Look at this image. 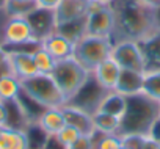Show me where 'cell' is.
Masks as SVG:
<instances>
[{
    "label": "cell",
    "instance_id": "6da1fadb",
    "mask_svg": "<svg viewBox=\"0 0 160 149\" xmlns=\"http://www.w3.org/2000/svg\"><path fill=\"white\" fill-rule=\"evenodd\" d=\"M112 7L116 16L113 41L132 39L140 42L160 30L157 16L160 10H154L140 0H115Z\"/></svg>",
    "mask_w": 160,
    "mask_h": 149
},
{
    "label": "cell",
    "instance_id": "7a4b0ae2",
    "mask_svg": "<svg viewBox=\"0 0 160 149\" xmlns=\"http://www.w3.org/2000/svg\"><path fill=\"white\" fill-rule=\"evenodd\" d=\"M158 118V102L149 99L143 93L127 97V108L121 119V133L137 132L148 133L152 122Z\"/></svg>",
    "mask_w": 160,
    "mask_h": 149
},
{
    "label": "cell",
    "instance_id": "3957f363",
    "mask_svg": "<svg viewBox=\"0 0 160 149\" xmlns=\"http://www.w3.org/2000/svg\"><path fill=\"white\" fill-rule=\"evenodd\" d=\"M50 76L53 77V80H55L57 87L60 88L61 94L64 96L66 102H69L77 94V91L87 83L91 72L88 69H85L74 57H71V58L57 61Z\"/></svg>",
    "mask_w": 160,
    "mask_h": 149
},
{
    "label": "cell",
    "instance_id": "277c9868",
    "mask_svg": "<svg viewBox=\"0 0 160 149\" xmlns=\"http://www.w3.org/2000/svg\"><path fill=\"white\" fill-rule=\"evenodd\" d=\"M113 38L107 36H93L85 35L75 42L74 47V58L90 72L104 60L112 57L113 50Z\"/></svg>",
    "mask_w": 160,
    "mask_h": 149
},
{
    "label": "cell",
    "instance_id": "5b68a950",
    "mask_svg": "<svg viewBox=\"0 0 160 149\" xmlns=\"http://www.w3.org/2000/svg\"><path fill=\"white\" fill-rule=\"evenodd\" d=\"M21 85L22 91L44 108L63 107L66 104L64 96L61 94L50 74H36L30 79L21 80Z\"/></svg>",
    "mask_w": 160,
    "mask_h": 149
},
{
    "label": "cell",
    "instance_id": "8992f818",
    "mask_svg": "<svg viewBox=\"0 0 160 149\" xmlns=\"http://www.w3.org/2000/svg\"><path fill=\"white\" fill-rule=\"evenodd\" d=\"M112 57L116 60L121 69H132L140 72L146 71V58L138 41H132V39L115 41Z\"/></svg>",
    "mask_w": 160,
    "mask_h": 149
},
{
    "label": "cell",
    "instance_id": "52a82bcc",
    "mask_svg": "<svg viewBox=\"0 0 160 149\" xmlns=\"http://www.w3.org/2000/svg\"><path fill=\"white\" fill-rule=\"evenodd\" d=\"M5 47H13V46H21L27 42H41L35 33L33 28L28 22L27 17H8L2 27V38H0Z\"/></svg>",
    "mask_w": 160,
    "mask_h": 149
},
{
    "label": "cell",
    "instance_id": "ba28073f",
    "mask_svg": "<svg viewBox=\"0 0 160 149\" xmlns=\"http://www.w3.org/2000/svg\"><path fill=\"white\" fill-rule=\"evenodd\" d=\"M116 28V16L112 5H101L87 11V35L113 38Z\"/></svg>",
    "mask_w": 160,
    "mask_h": 149
},
{
    "label": "cell",
    "instance_id": "9c48e42d",
    "mask_svg": "<svg viewBox=\"0 0 160 149\" xmlns=\"http://www.w3.org/2000/svg\"><path fill=\"white\" fill-rule=\"evenodd\" d=\"M105 93H107V90H104L94 80V77L90 76V79L87 80V83L80 88L77 91V94L69 102H66V104H72V105H75V107H78V108H82V110H85V112H88V113L93 115L98 110L99 102L105 96Z\"/></svg>",
    "mask_w": 160,
    "mask_h": 149
},
{
    "label": "cell",
    "instance_id": "30bf717a",
    "mask_svg": "<svg viewBox=\"0 0 160 149\" xmlns=\"http://www.w3.org/2000/svg\"><path fill=\"white\" fill-rule=\"evenodd\" d=\"M41 47L44 50H47L57 61H60V60L74 57L75 42H72L71 39H68L66 36H63L61 33H58L55 30L41 39Z\"/></svg>",
    "mask_w": 160,
    "mask_h": 149
},
{
    "label": "cell",
    "instance_id": "8fae6325",
    "mask_svg": "<svg viewBox=\"0 0 160 149\" xmlns=\"http://www.w3.org/2000/svg\"><path fill=\"white\" fill-rule=\"evenodd\" d=\"M66 124L75 127L82 135H94L96 129H94V122H93V115L78 108L72 104H64L61 107Z\"/></svg>",
    "mask_w": 160,
    "mask_h": 149
},
{
    "label": "cell",
    "instance_id": "7c38bea8",
    "mask_svg": "<svg viewBox=\"0 0 160 149\" xmlns=\"http://www.w3.org/2000/svg\"><path fill=\"white\" fill-rule=\"evenodd\" d=\"M119 74H121V66L116 63V60L113 57H108L107 60L99 63L91 71V76L94 77V80L107 91L115 90L118 79H119Z\"/></svg>",
    "mask_w": 160,
    "mask_h": 149
},
{
    "label": "cell",
    "instance_id": "4fadbf2b",
    "mask_svg": "<svg viewBox=\"0 0 160 149\" xmlns=\"http://www.w3.org/2000/svg\"><path fill=\"white\" fill-rule=\"evenodd\" d=\"M8 64L11 74L16 76L19 80H25L39 74L33 53L30 52H8Z\"/></svg>",
    "mask_w": 160,
    "mask_h": 149
},
{
    "label": "cell",
    "instance_id": "5bb4252c",
    "mask_svg": "<svg viewBox=\"0 0 160 149\" xmlns=\"http://www.w3.org/2000/svg\"><path fill=\"white\" fill-rule=\"evenodd\" d=\"M143 80H144V72L132 71V69H121L115 91H118L119 94L126 97L137 96L143 91Z\"/></svg>",
    "mask_w": 160,
    "mask_h": 149
},
{
    "label": "cell",
    "instance_id": "9a60e30c",
    "mask_svg": "<svg viewBox=\"0 0 160 149\" xmlns=\"http://www.w3.org/2000/svg\"><path fill=\"white\" fill-rule=\"evenodd\" d=\"M32 28H33V33L35 36L41 41L44 36H47L49 33L55 32V27H57V22H55V16H53V11H47V10H39L36 8L35 11H32L28 16H27Z\"/></svg>",
    "mask_w": 160,
    "mask_h": 149
},
{
    "label": "cell",
    "instance_id": "2e32d148",
    "mask_svg": "<svg viewBox=\"0 0 160 149\" xmlns=\"http://www.w3.org/2000/svg\"><path fill=\"white\" fill-rule=\"evenodd\" d=\"M87 5L88 0H61L58 8L53 11L57 25L87 16Z\"/></svg>",
    "mask_w": 160,
    "mask_h": 149
},
{
    "label": "cell",
    "instance_id": "e0dca14e",
    "mask_svg": "<svg viewBox=\"0 0 160 149\" xmlns=\"http://www.w3.org/2000/svg\"><path fill=\"white\" fill-rule=\"evenodd\" d=\"M36 124L39 126V129L47 135V137H55L64 126H66V119L63 115L61 107H52V108H46L41 116L38 118Z\"/></svg>",
    "mask_w": 160,
    "mask_h": 149
},
{
    "label": "cell",
    "instance_id": "ac0fdd59",
    "mask_svg": "<svg viewBox=\"0 0 160 149\" xmlns=\"http://www.w3.org/2000/svg\"><path fill=\"white\" fill-rule=\"evenodd\" d=\"M0 149H30V140L25 129L0 127Z\"/></svg>",
    "mask_w": 160,
    "mask_h": 149
},
{
    "label": "cell",
    "instance_id": "d6986e66",
    "mask_svg": "<svg viewBox=\"0 0 160 149\" xmlns=\"http://www.w3.org/2000/svg\"><path fill=\"white\" fill-rule=\"evenodd\" d=\"M126 108H127V97L113 90V91L105 93V96L101 99L99 107H98L96 112L108 113V115H113V116L122 119V116L126 113Z\"/></svg>",
    "mask_w": 160,
    "mask_h": 149
},
{
    "label": "cell",
    "instance_id": "ffe728a7",
    "mask_svg": "<svg viewBox=\"0 0 160 149\" xmlns=\"http://www.w3.org/2000/svg\"><path fill=\"white\" fill-rule=\"evenodd\" d=\"M140 46L146 58V71L160 69V30L140 41Z\"/></svg>",
    "mask_w": 160,
    "mask_h": 149
},
{
    "label": "cell",
    "instance_id": "44dd1931",
    "mask_svg": "<svg viewBox=\"0 0 160 149\" xmlns=\"http://www.w3.org/2000/svg\"><path fill=\"white\" fill-rule=\"evenodd\" d=\"M93 122H94L96 132L101 135H119L121 133V119L113 115L94 112Z\"/></svg>",
    "mask_w": 160,
    "mask_h": 149
},
{
    "label": "cell",
    "instance_id": "7402d4cb",
    "mask_svg": "<svg viewBox=\"0 0 160 149\" xmlns=\"http://www.w3.org/2000/svg\"><path fill=\"white\" fill-rule=\"evenodd\" d=\"M55 30L58 33H61L63 36H66L68 39H71L72 42H77L80 38H83L87 35V16L58 24L55 27Z\"/></svg>",
    "mask_w": 160,
    "mask_h": 149
},
{
    "label": "cell",
    "instance_id": "603a6c76",
    "mask_svg": "<svg viewBox=\"0 0 160 149\" xmlns=\"http://www.w3.org/2000/svg\"><path fill=\"white\" fill-rule=\"evenodd\" d=\"M21 93H22V85L16 76L7 74L0 79V101L2 102L16 101Z\"/></svg>",
    "mask_w": 160,
    "mask_h": 149
},
{
    "label": "cell",
    "instance_id": "cb8c5ba5",
    "mask_svg": "<svg viewBox=\"0 0 160 149\" xmlns=\"http://www.w3.org/2000/svg\"><path fill=\"white\" fill-rule=\"evenodd\" d=\"M144 96L160 104V69L144 71L143 80V91Z\"/></svg>",
    "mask_w": 160,
    "mask_h": 149
},
{
    "label": "cell",
    "instance_id": "d4e9b609",
    "mask_svg": "<svg viewBox=\"0 0 160 149\" xmlns=\"http://www.w3.org/2000/svg\"><path fill=\"white\" fill-rule=\"evenodd\" d=\"M33 58H35V63H36V67H38L39 74H52V71H53V67L57 64V60L47 50H44L39 46L33 52Z\"/></svg>",
    "mask_w": 160,
    "mask_h": 149
},
{
    "label": "cell",
    "instance_id": "484cf974",
    "mask_svg": "<svg viewBox=\"0 0 160 149\" xmlns=\"http://www.w3.org/2000/svg\"><path fill=\"white\" fill-rule=\"evenodd\" d=\"M121 143L124 147L129 149H141L146 140V133H137V132H124L119 133Z\"/></svg>",
    "mask_w": 160,
    "mask_h": 149
},
{
    "label": "cell",
    "instance_id": "4316f807",
    "mask_svg": "<svg viewBox=\"0 0 160 149\" xmlns=\"http://www.w3.org/2000/svg\"><path fill=\"white\" fill-rule=\"evenodd\" d=\"M80 135V133L75 127H72V126H69V124H66L57 135H55V140L61 144V146H64V147H68L69 144H72Z\"/></svg>",
    "mask_w": 160,
    "mask_h": 149
},
{
    "label": "cell",
    "instance_id": "83f0119b",
    "mask_svg": "<svg viewBox=\"0 0 160 149\" xmlns=\"http://www.w3.org/2000/svg\"><path fill=\"white\" fill-rule=\"evenodd\" d=\"M119 135H101L96 132V149H121Z\"/></svg>",
    "mask_w": 160,
    "mask_h": 149
},
{
    "label": "cell",
    "instance_id": "f1b7e54d",
    "mask_svg": "<svg viewBox=\"0 0 160 149\" xmlns=\"http://www.w3.org/2000/svg\"><path fill=\"white\" fill-rule=\"evenodd\" d=\"M66 149H96V133L94 135H80Z\"/></svg>",
    "mask_w": 160,
    "mask_h": 149
},
{
    "label": "cell",
    "instance_id": "f546056e",
    "mask_svg": "<svg viewBox=\"0 0 160 149\" xmlns=\"http://www.w3.org/2000/svg\"><path fill=\"white\" fill-rule=\"evenodd\" d=\"M36 8L39 10H47V11H55L58 5L61 3V0H35Z\"/></svg>",
    "mask_w": 160,
    "mask_h": 149
},
{
    "label": "cell",
    "instance_id": "4dcf8cb0",
    "mask_svg": "<svg viewBox=\"0 0 160 149\" xmlns=\"http://www.w3.org/2000/svg\"><path fill=\"white\" fill-rule=\"evenodd\" d=\"M148 135L160 144V118H157V119L152 122V126H151L149 130H148Z\"/></svg>",
    "mask_w": 160,
    "mask_h": 149
},
{
    "label": "cell",
    "instance_id": "1f68e13d",
    "mask_svg": "<svg viewBox=\"0 0 160 149\" xmlns=\"http://www.w3.org/2000/svg\"><path fill=\"white\" fill-rule=\"evenodd\" d=\"M8 126V105L0 101V127Z\"/></svg>",
    "mask_w": 160,
    "mask_h": 149
},
{
    "label": "cell",
    "instance_id": "d6a6232c",
    "mask_svg": "<svg viewBox=\"0 0 160 149\" xmlns=\"http://www.w3.org/2000/svg\"><path fill=\"white\" fill-rule=\"evenodd\" d=\"M141 149H160V144L146 133V140H144V144H143Z\"/></svg>",
    "mask_w": 160,
    "mask_h": 149
},
{
    "label": "cell",
    "instance_id": "836d02e7",
    "mask_svg": "<svg viewBox=\"0 0 160 149\" xmlns=\"http://www.w3.org/2000/svg\"><path fill=\"white\" fill-rule=\"evenodd\" d=\"M7 74H11V69H10V64H8V60L5 63L0 64V79H2L3 76H7Z\"/></svg>",
    "mask_w": 160,
    "mask_h": 149
},
{
    "label": "cell",
    "instance_id": "e575fe53",
    "mask_svg": "<svg viewBox=\"0 0 160 149\" xmlns=\"http://www.w3.org/2000/svg\"><path fill=\"white\" fill-rule=\"evenodd\" d=\"M140 2L154 8V10H160V0H140Z\"/></svg>",
    "mask_w": 160,
    "mask_h": 149
},
{
    "label": "cell",
    "instance_id": "d590c367",
    "mask_svg": "<svg viewBox=\"0 0 160 149\" xmlns=\"http://www.w3.org/2000/svg\"><path fill=\"white\" fill-rule=\"evenodd\" d=\"M8 60V52H7V49H5V46L0 42V64L2 63H5Z\"/></svg>",
    "mask_w": 160,
    "mask_h": 149
},
{
    "label": "cell",
    "instance_id": "8d00e7d4",
    "mask_svg": "<svg viewBox=\"0 0 160 149\" xmlns=\"http://www.w3.org/2000/svg\"><path fill=\"white\" fill-rule=\"evenodd\" d=\"M96 2H99V3H102V5H112L115 0H96Z\"/></svg>",
    "mask_w": 160,
    "mask_h": 149
},
{
    "label": "cell",
    "instance_id": "74e56055",
    "mask_svg": "<svg viewBox=\"0 0 160 149\" xmlns=\"http://www.w3.org/2000/svg\"><path fill=\"white\" fill-rule=\"evenodd\" d=\"M7 2H8V0H0V10H3V8H5Z\"/></svg>",
    "mask_w": 160,
    "mask_h": 149
},
{
    "label": "cell",
    "instance_id": "f35d334b",
    "mask_svg": "<svg viewBox=\"0 0 160 149\" xmlns=\"http://www.w3.org/2000/svg\"><path fill=\"white\" fill-rule=\"evenodd\" d=\"M18 2H35V0H18Z\"/></svg>",
    "mask_w": 160,
    "mask_h": 149
},
{
    "label": "cell",
    "instance_id": "ab89813d",
    "mask_svg": "<svg viewBox=\"0 0 160 149\" xmlns=\"http://www.w3.org/2000/svg\"><path fill=\"white\" fill-rule=\"evenodd\" d=\"M158 118H160V104H158Z\"/></svg>",
    "mask_w": 160,
    "mask_h": 149
},
{
    "label": "cell",
    "instance_id": "60d3db41",
    "mask_svg": "<svg viewBox=\"0 0 160 149\" xmlns=\"http://www.w3.org/2000/svg\"><path fill=\"white\" fill-rule=\"evenodd\" d=\"M121 149H129V147H124V146H122V147H121Z\"/></svg>",
    "mask_w": 160,
    "mask_h": 149
}]
</instances>
